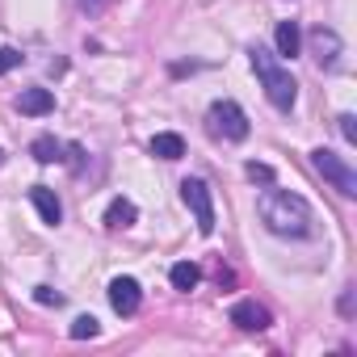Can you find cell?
Segmentation results:
<instances>
[{"label":"cell","mask_w":357,"mask_h":357,"mask_svg":"<svg viewBox=\"0 0 357 357\" xmlns=\"http://www.w3.org/2000/svg\"><path fill=\"white\" fill-rule=\"evenodd\" d=\"M311 164H315V172L324 176V181L340 194V198H357V172L336 155V151H328V147H315L311 151Z\"/></svg>","instance_id":"277c9868"},{"label":"cell","mask_w":357,"mask_h":357,"mask_svg":"<svg viewBox=\"0 0 357 357\" xmlns=\"http://www.w3.org/2000/svg\"><path fill=\"white\" fill-rule=\"evenodd\" d=\"M168 282H172V290H194V286L202 282V269H198L194 261H181V265L168 269Z\"/></svg>","instance_id":"5bb4252c"},{"label":"cell","mask_w":357,"mask_h":357,"mask_svg":"<svg viewBox=\"0 0 357 357\" xmlns=\"http://www.w3.org/2000/svg\"><path fill=\"white\" fill-rule=\"evenodd\" d=\"M30 202H34V211H38V219H43V223H51V227H59V223H63V202L55 198V190L34 185V190H30Z\"/></svg>","instance_id":"9c48e42d"},{"label":"cell","mask_w":357,"mask_h":357,"mask_svg":"<svg viewBox=\"0 0 357 357\" xmlns=\"http://www.w3.org/2000/svg\"><path fill=\"white\" fill-rule=\"evenodd\" d=\"M0 160H5V151H0Z\"/></svg>","instance_id":"7402d4cb"},{"label":"cell","mask_w":357,"mask_h":357,"mask_svg":"<svg viewBox=\"0 0 357 357\" xmlns=\"http://www.w3.org/2000/svg\"><path fill=\"white\" fill-rule=\"evenodd\" d=\"M147 151H151L155 160H168V164H172V160H181V155H185V139H181V135H172V130H164V135H155V139L147 143Z\"/></svg>","instance_id":"7c38bea8"},{"label":"cell","mask_w":357,"mask_h":357,"mask_svg":"<svg viewBox=\"0 0 357 357\" xmlns=\"http://www.w3.org/2000/svg\"><path fill=\"white\" fill-rule=\"evenodd\" d=\"M97 332H101V324H97L93 315H76V319H72V328H68V336H72V340H93Z\"/></svg>","instance_id":"2e32d148"},{"label":"cell","mask_w":357,"mask_h":357,"mask_svg":"<svg viewBox=\"0 0 357 357\" xmlns=\"http://www.w3.org/2000/svg\"><path fill=\"white\" fill-rule=\"evenodd\" d=\"M231 324H236L240 332H265V328L273 324V315H269V307H261L257 298H240V303L231 307Z\"/></svg>","instance_id":"ba28073f"},{"label":"cell","mask_w":357,"mask_h":357,"mask_svg":"<svg viewBox=\"0 0 357 357\" xmlns=\"http://www.w3.org/2000/svg\"><path fill=\"white\" fill-rule=\"evenodd\" d=\"M248 59H252V72H257V80H261V89H265V97H269V105L282 109V114H290L294 101H298V80H294V76L278 63V55H269L265 47H252Z\"/></svg>","instance_id":"7a4b0ae2"},{"label":"cell","mask_w":357,"mask_h":357,"mask_svg":"<svg viewBox=\"0 0 357 357\" xmlns=\"http://www.w3.org/2000/svg\"><path fill=\"white\" fill-rule=\"evenodd\" d=\"M257 215H261V223H265L273 236H282V240H303V236L315 231V215H311L307 198H303V194H290V190H273V181H269V190L257 198Z\"/></svg>","instance_id":"6da1fadb"},{"label":"cell","mask_w":357,"mask_h":357,"mask_svg":"<svg viewBox=\"0 0 357 357\" xmlns=\"http://www.w3.org/2000/svg\"><path fill=\"white\" fill-rule=\"evenodd\" d=\"M135 219H139V211H135V202H130V198H114V202L105 206V227H114V231L130 227Z\"/></svg>","instance_id":"4fadbf2b"},{"label":"cell","mask_w":357,"mask_h":357,"mask_svg":"<svg viewBox=\"0 0 357 357\" xmlns=\"http://www.w3.org/2000/svg\"><path fill=\"white\" fill-rule=\"evenodd\" d=\"M181 202L194 211L198 231L215 236V194H211V185L202 181V176H185V181H181Z\"/></svg>","instance_id":"5b68a950"},{"label":"cell","mask_w":357,"mask_h":357,"mask_svg":"<svg viewBox=\"0 0 357 357\" xmlns=\"http://www.w3.org/2000/svg\"><path fill=\"white\" fill-rule=\"evenodd\" d=\"M80 9H84V13H101V9H105V0H80Z\"/></svg>","instance_id":"44dd1931"},{"label":"cell","mask_w":357,"mask_h":357,"mask_svg":"<svg viewBox=\"0 0 357 357\" xmlns=\"http://www.w3.org/2000/svg\"><path fill=\"white\" fill-rule=\"evenodd\" d=\"M248 176H252V181H261V185H269L273 181V168L269 164H248Z\"/></svg>","instance_id":"ffe728a7"},{"label":"cell","mask_w":357,"mask_h":357,"mask_svg":"<svg viewBox=\"0 0 357 357\" xmlns=\"http://www.w3.org/2000/svg\"><path fill=\"white\" fill-rule=\"evenodd\" d=\"M17 109L30 114V118H47V114L55 109V93H51V89H26V93L17 97Z\"/></svg>","instance_id":"8fae6325"},{"label":"cell","mask_w":357,"mask_h":357,"mask_svg":"<svg viewBox=\"0 0 357 357\" xmlns=\"http://www.w3.org/2000/svg\"><path fill=\"white\" fill-rule=\"evenodd\" d=\"M273 47H278L282 59H294V55L303 51V30H298V22H278V30H273Z\"/></svg>","instance_id":"30bf717a"},{"label":"cell","mask_w":357,"mask_h":357,"mask_svg":"<svg viewBox=\"0 0 357 357\" xmlns=\"http://www.w3.org/2000/svg\"><path fill=\"white\" fill-rule=\"evenodd\" d=\"M109 307H114L118 315H135V311L143 307V286H139L135 278H114V282H109Z\"/></svg>","instance_id":"52a82bcc"},{"label":"cell","mask_w":357,"mask_h":357,"mask_svg":"<svg viewBox=\"0 0 357 357\" xmlns=\"http://www.w3.org/2000/svg\"><path fill=\"white\" fill-rule=\"evenodd\" d=\"M307 47H311V59H315L324 72H336V68H340L344 43H340V34H336V30H328V26H315V30L307 34Z\"/></svg>","instance_id":"8992f818"},{"label":"cell","mask_w":357,"mask_h":357,"mask_svg":"<svg viewBox=\"0 0 357 357\" xmlns=\"http://www.w3.org/2000/svg\"><path fill=\"white\" fill-rule=\"evenodd\" d=\"M30 155H34L38 164H59V160H63V143L51 139V135H38V139L30 143Z\"/></svg>","instance_id":"9a60e30c"},{"label":"cell","mask_w":357,"mask_h":357,"mask_svg":"<svg viewBox=\"0 0 357 357\" xmlns=\"http://www.w3.org/2000/svg\"><path fill=\"white\" fill-rule=\"evenodd\" d=\"M22 59H26V55H22L17 47H0V76H9L13 68H22Z\"/></svg>","instance_id":"e0dca14e"},{"label":"cell","mask_w":357,"mask_h":357,"mask_svg":"<svg viewBox=\"0 0 357 357\" xmlns=\"http://www.w3.org/2000/svg\"><path fill=\"white\" fill-rule=\"evenodd\" d=\"M336 122H340V135H344V143H357V126H353L357 118H353V114H340Z\"/></svg>","instance_id":"d6986e66"},{"label":"cell","mask_w":357,"mask_h":357,"mask_svg":"<svg viewBox=\"0 0 357 357\" xmlns=\"http://www.w3.org/2000/svg\"><path fill=\"white\" fill-rule=\"evenodd\" d=\"M34 298H38L43 307H59V303H63V294H59V290H51V286H38V290H34Z\"/></svg>","instance_id":"ac0fdd59"},{"label":"cell","mask_w":357,"mask_h":357,"mask_svg":"<svg viewBox=\"0 0 357 357\" xmlns=\"http://www.w3.org/2000/svg\"><path fill=\"white\" fill-rule=\"evenodd\" d=\"M206 130H211V139H223V143H240V139H248V114L236 105V101H211V109H206Z\"/></svg>","instance_id":"3957f363"}]
</instances>
